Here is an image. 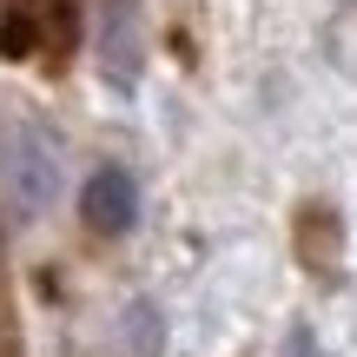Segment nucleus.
I'll list each match as a JSON object with an SVG mask.
<instances>
[{
  "mask_svg": "<svg viewBox=\"0 0 357 357\" xmlns=\"http://www.w3.org/2000/svg\"><path fill=\"white\" fill-rule=\"evenodd\" d=\"M0 185H7L13 212H47L60 199V139L40 119H7L0 126Z\"/></svg>",
  "mask_w": 357,
  "mask_h": 357,
  "instance_id": "1",
  "label": "nucleus"
},
{
  "mask_svg": "<svg viewBox=\"0 0 357 357\" xmlns=\"http://www.w3.org/2000/svg\"><path fill=\"white\" fill-rule=\"evenodd\" d=\"M93 47H100V79L113 93L139 86V73H146V13H139V0H100Z\"/></svg>",
  "mask_w": 357,
  "mask_h": 357,
  "instance_id": "2",
  "label": "nucleus"
},
{
  "mask_svg": "<svg viewBox=\"0 0 357 357\" xmlns=\"http://www.w3.org/2000/svg\"><path fill=\"white\" fill-rule=\"evenodd\" d=\"M66 40H73V0H7L0 7V53L7 60L60 53Z\"/></svg>",
  "mask_w": 357,
  "mask_h": 357,
  "instance_id": "3",
  "label": "nucleus"
},
{
  "mask_svg": "<svg viewBox=\"0 0 357 357\" xmlns=\"http://www.w3.org/2000/svg\"><path fill=\"white\" fill-rule=\"evenodd\" d=\"M79 218H86V231H100V238H119V231L139 218V185H132V172L126 166L86 172V185H79Z\"/></svg>",
  "mask_w": 357,
  "mask_h": 357,
  "instance_id": "4",
  "label": "nucleus"
},
{
  "mask_svg": "<svg viewBox=\"0 0 357 357\" xmlns=\"http://www.w3.org/2000/svg\"><path fill=\"white\" fill-rule=\"evenodd\" d=\"M337 252H344L337 212L331 205H305V218H298V258H305L318 278H337Z\"/></svg>",
  "mask_w": 357,
  "mask_h": 357,
  "instance_id": "5",
  "label": "nucleus"
},
{
  "mask_svg": "<svg viewBox=\"0 0 357 357\" xmlns=\"http://www.w3.org/2000/svg\"><path fill=\"white\" fill-rule=\"evenodd\" d=\"M126 331H132V351H139V357H159V311L153 305H132L126 311Z\"/></svg>",
  "mask_w": 357,
  "mask_h": 357,
  "instance_id": "6",
  "label": "nucleus"
},
{
  "mask_svg": "<svg viewBox=\"0 0 357 357\" xmlns=\"http://www.w3.org/2000/svg\"><path fill=\"white\" fill-rule=\"evenodd\" d=\"M284 357H324V351H318V337H311V331H291V344H284Z\"/></svg>",
  "mask_w": 357,
  "mask_h": 357,
  "instance_id": "7",
  "label": "nucleus"
}]
</instances>
